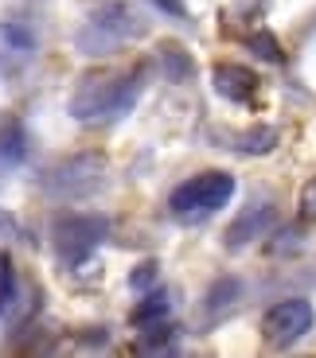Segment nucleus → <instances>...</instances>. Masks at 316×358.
Masks as SVG:
<instances>
[{
	"instance_id": "obj_11",
	"label": "nucleus",
	"mask_w": 316,
	"mask_h": 358,
	"mask_svg": "<svg viewBox=\"0 0 316 358\" xmlns=\"http://www.w3.org/2000/svg\"><path fill=\"white\" fill-rule=\"evenodd\" d=\"M32 152V144H27V133L20 121H8V125H0V171H12L27 160Z\"/></svg>"
},
{
	"instance_id": "obj_20",
	"label": "nucleus",
	"mask_w": 316,
	"mask_h": 358,
	"mask_svg": "<svg viewBox=\"0 0 316 358\" xmlns=\"http://www.w3.org/2000/svg\"><path fill=\"white\" fill-rule=\"evenodd\" d=\"M0 238H16V242H20V238H27V230L12 215H4V210H0Z\"/></svg>"
},
{
	"instance_id": "obj_18",
	"label": "nucleus",
	"mask_w": 316,
	"mask_h": 358,
	"mask_svg": "<svg viewBox=\"0 0 316 358\" xmlns=\"http://www.w3.org/2000/svg\"><path fill=\"white\" fill-rule=\"evenodd\" d=\"M156 277H160V273H156V261H145V265H137L133 273H129V288H133V292H145V288L156 285Z\"/></svg>"
},
{
	"instance_id": "obj_10",
	"label": "nucleus",
	"mask_w": 316,
	"mask_h": 358,
	"mask_svg": "<svg viewBox=\"0 0 316 358\" xmlns=\"http://www.w3.org/2000/svg\"><path fill=\"white\" fill-rule=\"evenodd\" d=\"M238 300H242V280L235 277H219L215 285L207 288V300H203V320L207 323H219L226 320V315L238 308Z\"/></svg>"
},
{
	"instance_id": "obj_17",
	"label": "nucleus",
	"mask_w": 316,
	"mask_h": 358,
	"mask_svg": "<svg viewBox=\"0 0 316 358\" xmlns=\"http://www.w3.org/2000/svg\"><path fill=\"white\" fill-rule=\"evenodd\" d=\"M246 47H250L258 59H266V63H285V51H281L277 36H270L266 27H258V31H250L246 36Z\"/></svg>"
},
{
	"instance_id": "obj_8",
	"label": "nucleus",
	"mask_w": 316,
	"mask_h": 358,
	"mask_svg": "<svg viewBox=\"0 0 316 358\" xmlns=\"http://www.w3.org/2000/svg\"><path fill=\"white\" fill-rule=\"evenodd\" d=\"M273 222H277V206H273V199L254 195L250 203L238 210L235 222L226 226V250H242V245L266 238V234L273 230Z\"/></svg>"
},
{
	"instance_id": "obj_3",
	"label": "nucleus",
	"mask_w": 316,
	"mask_h": 358,
	"mask_svg": "<svg viewBox=\"0 0 316 358\" xmlns=\"http://www.w3.org/2000/svg\"><path fill=\"white\" fill-rule=\"evenodd\" d=\"M231 199H235V179L226 171H199L168 195V215L184 226H199L215 218Z\"/></svg>"
},
{
	"instance_id": "obj_15",
	"label": "nucleus",
	"mask_w": 316,
	"mask_h": 358,
	"mask_svg": "<svg viewBox=\"0 0 316 358\" xmlns=\"http://www.w3.org/2000/svg\"><path fill=\"white\" fill-rule=\"evenodd\" d=\"M168 312H172V292L168 288H153V292H145V300L129 312V323H133V327H145V323L168 320Z\"/></svg>"
},
{
	"instance_id": "obj_4",
	"label": "nucleus",
	"mask_w": 316,
	"mask_h": 358,
	"mask_svg": "<svg viewBox=\"0 0 316 358\" xmlns=\"http://www.w3.org/2000/svg\"><path fill=\"white\" fill-rule=\"evenodd\" d=\"M39 187L43 195L59 199V203H82V199H94L106 187V156L102 152H74L55 160L51 168L39 176Z\"/></svg>"
},
{
	"instance_id": "obj_7",
	"label": "nucleus",
	"mask_w": 316,
	"mask_h": 358,
	"mask_svg": "<svg viewBox=\"0 0 316 358\" xmlns=\"http://www.w3.org/2000/svg\"><path fill=\"white\" fill-rule=\"evenodd\" d=\"M39 55V36L27 20H0V74H24Z\"/></svg>"
},
{
	"instance_id": "obj_19",
	"label": "nucleus",
	"mask_w": 316,
	"mask_h": 358,
	"mask_svg": "<svg viewBox=\"0 0 316 358\" xmlns=\"http://www.w3.org/2000/svg\"><path fill=\"white\" fill-rule=\"evenodd\" d=\"M156 12H164V16H172V20H180V24H191V12H188V4L184 0H149Z\"/></svg>"
},
{
	"instance_id": "obj_13",
	"label": "nucleus",
	"mask_w": 316,
	"mask_h": 358,
	"mask_svg": "<svg viewBox=\"0 0 316 358\" xmlns=\"http://www.w3.org/2000/svg\"><path fill=\"white\" fill-rule=\"evenodd\" d=\"M277 141H281V133L273 125H254V129H246V133H238L231 148L242 152V156H270L273 148H277Z\"/></svg>"
},
{
	"instance_id": "obj_12",
	"label": "nucleus",
	"mask_w": 316,
	"mask_h": 358,
	"mask_svg": "<svg viewBox=\"0 0 316 358\" xmlns=\"http://www.w3.org/2000/svg\"><path fill=\"white\" fill-rule=\"evenodd\" d=\"M176 347H180V327H172V323H164V320L141 327L137 350H145V355H172Z\"/></svg>"
},
{
	"instance_id": "obj_1",
	"label": "nucleus",
	"mask_w": 316,
	"mask_h": 358,
	"mask_svg": "<svg viewBox=\"0 0 316 358\" xmlns=\"http://www.w3.org/2000/svg\"><path fill=\"white\" fill-rule=\"evenodd\" d=\"M145 86V71H114V74H86L71 94V117L82 125H109L133 113Z\"/></svg>"
},
{
	"instance_id": "obj_2",
	"label": "nucleus",
	"mask_w": 316,
	"mask_h": 358,
	"mask_svg": "<svg viewBox=\"0 0 316 358\" xmlns=\"http://www.w3.org/2000/svg\"><path fill=\"white\" fill-rule=\"evenodd\" d=\"M141 31H145V20L137 16L129 4L109 0V4L94 8L90 16H86V24L74 31V47H78L82 55H90V59H102V55H114L121 43L137 39Z\"/></svg>"
},
{
	"instance_id": "obj_14",
	"label": "nucleus",
	"mask_w": 316,
	"mask_h": 358,
	"mask_svg": "<svg viewBox=\"0 0 316 358\" xmlns=\"http://www.w3.org/2000/svg\"><path fill=\"white\" fill-rule=\"evenodd\" d=\"M156 63H160V74L168 82H188L191 74H195V63H191V55L184 51L180 43H160Z\"/></svg>"
},
{
	"instance_id": "obj_9",
	"label": "nucleus",
	"mask_w": 316,
	"mask_h": 358,
	"mask_svg": "<svg viewBox=\"0 0 316 358\" xmlns=\"http://www.w3.org/2000/svg\"><path fill=\"white\" fill-rule=\"evenodd\" d=\"M211 82H215V90L226 101H235V106H254L258 90H262L258 74L238 66V63H219L215 71H211Z\"/></svg>"
},
{
	"instance_id": "obj_6",
	"label": "nucleus",
	"mask_w": 316,
	"mask_h": 358,
	"mask_svg": "<svg viewBox=\"0 0 316 358\" xmlns=\"http://www.w3.org/2000/svg\"><path fill=\"white\" fill-rule=\"evenodd\" d=\"M316 323V312L308 300H301V296H289V300H277V304L266 312L262 320V331H266V343L277 350L293 347V343H301L308 331H312Z\"/></svg>"
},
{
	"instance_id": "obj_5",
	"label": "nucleus",
	"mask_w": 316,
	"mask_h": 358,
	"mask_svg": "<svg viewBox=\"0 0 316 358\" xmlns=\"http://www.w3.org/2000/svg\"><path fill=\"white\" fill-rule=\"evenodd\" d=\"M109 234V218L106 215H82V210H71V215H59L51 222V245L59 253L67 268H78L94 257L102 242Z\"/></svg>"
},
{
	"instance_id": "obj_16",
	"label": "nucleus",
	"mask_w": 316,
	"mask_h": 358,
	"mask_svg": "<svg viewBox=\"0 0 316 358\" xmlns=\"http://www.w3.org/2000/svg\"><path fill=\"white\" fill-rule=\"evenodd\" d=\"M20 312V280L12 257H0V320H16Z\"/></svg>"
}]
</instances>
